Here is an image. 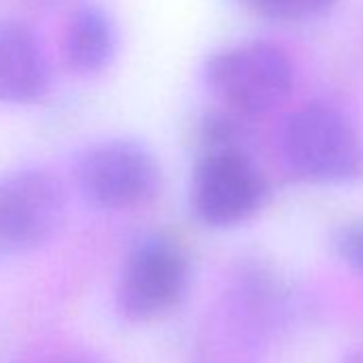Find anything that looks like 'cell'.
Instances as JSON below:
<instances>
[{"instance_id":"7","label":"cell","mask_w":363,"mask_h":363,"mask_svg":"<svg viewBox=\"0 0 363 363\" xmlns=\"http://www.w3.org/2000/svg\"><path fill=\"white\" fill-rule=\"evenodd\" d=\"M50 84V60L37 35L22 22H0V101L35 103L48 94Z\"/></svg>"},{"instance_id":"5","label":"cell","mask_w":363,"mask_h":363,"mask_svg":"<svg viewBox=\"0 0 363 363\" xmlns=\"http://www.w3.org/2000/svg\"><path fill=\"white\" fill-rule=\"evenodd\" d=\"M75 184L82 197L99 210H130L158 193L160 167L143 143L107 139L79 156Z\"/></svg>"},{"instance_id":"10","label":"cell","mask_w":363,"mask_h":363,"mask_svg":"<svg viewBox=\"0 0 363 363\" xmlns=\"http://www.w3.org/2000/svg\"><path fill=\"white\" fill-rule=\"evenodd\" d=\"M335 248L350 267L363 272V220L342 227L335 235Z\"/></svg>"},{"instance_id":"2","label":"cell","mask_w":363,"mask_h":363,"mask_svg":"<svg viewBox=\"0 0 363 363\" xmlns=\"http://www.w3.org/2000/svg\"><path fill=\"white\" fill-rule=\"evenodd\" d=\"M206 84L231 113L257 118L286 101L293 88V62L276 43L250 41L210 56Z\"/></svg>"},{"instance_id":"4","label":"cell","mask_w":363,"mask_h":363,"mask_svg":"<svg viewBox=\"0 0 363 363\" xmlns=\"http://www.w3.org/2000/svg\"><path fill=\"white\" fill-rule=\"evenodd\" d=\"M67 189L41 167L0 175V255H24L48 244L65 223Z\"/></svg>"},{"instance_id":"1","label":"cell","mask_w":363,"mask_h":363,"mask_svg":"<svg viewBox=\"0 0 363 363\" xmlns=\"http://www.w3.org/2000/svg\"><path fill=\"white\" fill-rule=\"evenodd\" d=\"M286 169L308 184H350L363 179V137L357 124L329 103L295 109L280 133Z\"/></svg>"},{"instance_id":"12","label":"cell","mask_w":363,"mask_h":363,"mask_svg":"<svg viewBox=\"0 0 363 363\" xmlns=\"http://www.w3.org/2000/svg\"><path fill=\"white\" fill-rule=\"evenodd\" d=\"M342 363H363V348H357V350H352Z\"/></svg>"},{"instance_id":"9","label":"cell","mask_w":363,"mask_h":363,"mask_svg":"<svg viewBox=\"0 0 363 363\" xmlns=\"http://www.w3.org/2000/svg\"><path fill=\"white\" fill-rule=\"evenodd\" d=\"M255 13L280 20V22H301L331 9L335 0H242Z\"/></svg>"},{"instance_id":"8","label":"cell","mask_w":363,"mask_h":363,"mask_svg":"<svg viewBox=\"0 0 363 363\" xmlns=\"http://www.w3.org/2000/svg\"><path fill=\"white\" fill-rule=\"evenodd\" d=\"M116 54V30L109 16L96 5L75 9L65 33L67 65L82 75H94L109 67Z\"/></svg>"},{"instance_id":"6","label":"cell","mask_w":363,"mask_h":363,"mask_svg":"<svg viewBox=\"0 0 363 363\" xmlns=\"http://www.w3.org/2000/svg\"><path fill=\"white\" fill-rule=\"evenodd\" d=\"M267 179L244 147L201 152L191 201L197 218L210 227H235L250 220L267 201Z\"/></svg>"},{"instance_id":"11","label":"cell","mask_w":363,"mask_h":363,"mask_svg":"<svg viewBox=\"0 0 363 363\" xmlns=\"http://www.w3.org/2000/svg\"><path fill=\"white\" fill-rule=\"evenodd\" d=\"M45 363H99V361L86 357V354H79V352H67V354H58Z\"/></svg>"},{"instance_id":"3","label":"cell","mask_w":363,"mask_h":363,"mask_svg":"<svg viewBox=\"0 0 363 363\" xmlns=\"http://www.w3.org/2000/svg\"><path fill=\"white\" fill-rule=\"evenodd\" d=\"M191 280L189 259L173 240L147 235L126 255L116 284L118 312L130 323L156 320L179 306Z\"/></svg>"}]
</instances>
